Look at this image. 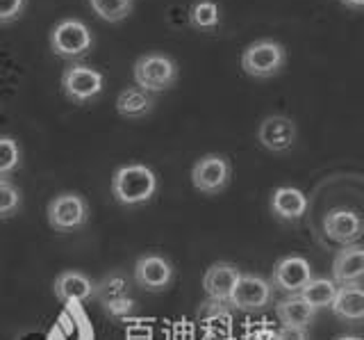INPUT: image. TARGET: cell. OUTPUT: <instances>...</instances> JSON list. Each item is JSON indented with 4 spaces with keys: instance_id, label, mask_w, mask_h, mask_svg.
<instances>
[{
    "instance_id": "cell-28",
    "label": "cell",
    "mask_w": 364,
    "mask_h": 340,
    "mask_svg": "<svg viewBox=\"0 0 364 340\" xmlns=\"http://www.w3.org/2000/svg\"><path fill=\"white\" fill-rule=\"evenodd\" d=\"M276 340H307V329L301 326H280L276 331Z\"/></svg>"
},
{
    "instance_id": "cell-29",
    "label": "cell",
    "mask_w": 364,
    "mask_h": 340,
    "mask_svg": "<svg viewBox=\"0 0 364 340\" xmlns=\"http://www.w3.org/2000/svg\"><path fill=\"white\" fill-rule=\"evenodd\" d=\"M248 340H276V331L273 329H267V326H259L255 329V334H250Z\"/></svg>"
},
{
    "instance_id": "cell-20",
    "label": "cell",
    "mask_w": 364,
    "mask_h": 340,
    "mask_svg": "<svg viewBox=\"0 0 364 340\" xmlns=\"http://www.w3.org/2000/svg\"><path fill=\"white\" fill-rule=\"evenodd\" d=\"M335 292H337V286H335V281L333 279H310L305 283V286L301 288L299 292V297L305 302V304H310L314 311L318 309H326V306L333 304V297H335Z\"/></svg>"
},
{
    "instance_id": "cell-16",
    "label": "cell",
    "mask_w": 364,
    "mask_h": 340,
    "mask_svg": "<svg viewBox=\"0 0 364 340\" xmlns=\"http://www.w3.org/2000/svg\"><path fill=\"white\" fill-rule=\"evenodd\" d=\"M271 212L282 222H299L307 212V197L299 187L280 185L271 195Z\"/></svg>"
},
{
    "instance_id": "cell-25",
    "label": "cell",
    "mask_w": 364,
    "mask_h": 340,
    "mask_svg": "<svg viewBox=\"0 0 364 340\" xmlns=\"http://www.w3.org/2000/svg\"><path fill=\"white\" fill-rule=\"evenodd\" d=\"M98 292H100L102 302H112V299L125 297V294H128V281H125L121 274H109L98 286Z\"/></svg>"
},
{
    "instance_id": "cell-13",
    "label": "cell",
    "mask_w": 364,
    "mask_h": 340,
    "mask_svg": "<svg viewBox=\"0 0 364 340\" xmlns=\"http://www.w3.org/2000/svg\"><path fill=\"white\" fill-rule=\"evenodd\" d=\"M364 277V247L360 242L339 249L333 260L335 286H355Z\"/></svg>"
},
{
    "instance_id": "cell-15",
    "label": "cell",
    "mask_w": 364,
    "mask_h": 340,
    "mask_svg": "<svg viewBox=\"0 0 364 340\" xmlns=\"http://www.w3.org/2000/svg\"><path fill=\"white\" fill-rule=\"evenodd\" d=\"M53 292L60 302L66 304H77V302H87L91 294L96 292L94 281H91L82 272H62L57 274L53 281Z\"/></svg>"
},
{
    "instance_id": "cell-21",
    "label": "cell",
    "mask_w": 364,
    "mask_h": 340,
    "mask_svg": "<svg viewBox=\"0 0 364 340\" xmlns=\"http://www.w3.org/2000/svg\"><path fill=\"white\" fill-rule=\"evenodd\" d=\"M87 3L91 12L107 24H121L132 14L134 7V0H87Z\"/></svg>"
},
{
    "instance_id": "cell-2",
    "label": "cell",
    "mask_w": 364,
    "mask_h": 340,
    "mask_svg": "<svg viewBox=\"0 0 364 340\" xmlns=\"http://www.w3.org/2000/svg\"><path fill=\"white\" fill-rule=\"evenodd\" d=\"M134 83L139 89L148 94H159L166 92L176 85L178 81V64L162 53H148L136 58L132 66Z\"/></svg>"
},
{
    "instance_id": "cell-19",
    "label": "cell",
    "mask_w": 364,
    "mask_h": 340,
    "mask_svg": "<svg viewBox=\"0 0 364 340\" xmlns=\"http://www.w3.org/2000/svg\"><path fill=\"white\" fill-rule=\"evenodd\" d=\"M314 309L310 304H305L299 294H291V297L278 302L276 306V315L278 320L282 322V326H301L307 329L310 322L314 320Z\"/></svg>"
},
{
    "instance_id": "cell-24",
    "label": "cell",
    "mask_w": 364,
    "mask_h": 340,
    "mask_svg": "<svg viewBox=\"0 0 364 340\" xmlns=\"http://www.w3.org/2000/svg\"><path fill=\"white\" fill-rule=\"evenodd\" d=\"M23 203L21 190L7 178H0V220H9L18 212Z\"/></svg>"
},
{
    "instance_id": "cell-9",
    "label": "cell",
    "mask_w": 364,
    "mask_h": 340,
    "mask_svg": "<svg viewBox=\"0 0 364 340\" xmlns=\"http://www.w3.org/2000/svg\"><path fill=\"white\" fill-rule=\"evenodd\" d=\"M273 297V286L262 277L242 274L237 279V286L232 288L228 304H232L239 311H257L264 309Z\"/></svg>"
},
{
    "instance_id": "cell-26",
    "label": "cell",
    "mask_w": 364,
    "mask_h": 340,
    "mask_svg": "<svg viewBox=\"0 0 364 340\" xmlns=\"http://www.w3.org/2000/svg\"><path fill=\"white\" fill-rule=\"evenodd\" d=\"M28 0H0V24H11L26 12Z\"/></svg>"
},
{
    "instance_id": "cell-22",
    "label": "cell",
    "mask_w": 364,
    "mask_h": 340,
    "mask_svg": "<svg viewBox=\"0 0 364 340\" xmlns=\"http://www.w3.org/2000/svg\"><path fill=\"white\" fill-rule=\"evenodd\" d=\"M189 24L196 30H214L221 24V9L214 0H198L189 9Z\"/></svg>"
},
{
    "instance_id": "cell-6",
    "label": "cell",
    "mask_w": 364,
    "mask_h": 340,
    "mask_svg": "<svg viewBox=\"0 0 364 340\" xmlns=\"http://www.w3.org/2000/svg\"><path fill=\"white\" fill-rule=\"evenodd\" d=\"M46 215H48V224L53 231L71 233L82 229L89 222V203L77 192H62V195L50 199Z\"/></svg>"
},
{
    "instance_id": "cell-5",
    "label": "cell",
    "mask_w": 364,
    "mask_h": 340,
    "mask_svg": "<svg viewBox=\"0 0 364 340\" xmlns=\"http://www.w3.org/2000/svg\"><path fill=\"white\" fill-rule=\"evenodd\" d=\"M105 76L89 64H71L62 73V92L75 105H85L102 94Z\"/></svg>"
},
{
    "instance_id": "cell-7",
    "label": "cell",
    "mask_w": 364,
    "mask_h": 340,
    "mask_svg": "<svg viewBox=\"0 0 364 340\" xmlns=\"http://www.w3.org/2000/svg\"><path fill=\"white\" fill-rule=\"evenodd\" d=\"M232 176L230 160L221 153H208L203 155L196 165L191 167V185L200 195H219L221 190L228 187Z\"/></svg>"
},
{
    "instance_id": "cell-17",
    "label": "cell",
    "mask_w": 364,
    "mask_h": 340,
    "mask_svg": "<svg viewBox=\"0 0 364 340\" xmlns=\"http://www.w3.org/2000/svg\"><path fill=\"white\" fill-rule=\"evenodd\" d=\"M330 309H333V313L339 317V320L360 322L364 317V290L360 283H355V286L337 288Z\"/></svg>"
},
{
    "instance_id": "cell-12",
    "label": "cell",
    "mask_w": 364,
    "mask_h": 340,
    "mask_svg": "<svg viewBox=\"0 0 364 340\" xmlns=\"http://www.w3.org/2000/svg\"><path fill=\"white\" fill-rule=\"evenodd\" d=\"M312 279V267L303 256H284L273 267V286L287 294H299L301 288Z\"/></svg>"
},
{
    "instance_id": "cell-10",
    "label": "cell",
    "mask_w": 364,
    "mask_h": 340,
    "mask_svg": "<svg viewBox=\"0 0 364 340\" xmlns=\"http://www.w3.org/2000/svg\"><path fill=\"white\" fill-rule=\"evenodd\" d=\"M257 140L271 153H284L296 144V123L284 115H269L257 128Z\"/></svg>"
},
{
    "instance_id": "cell-8",
    "label": "cell",
    "mask_w": 364,
    "mask_h": 340,
    "mask_svg": "<svg viewBox=\"0 0 364 340\" xmlns=\"http://www.w3.org/2000/svg\"><path fill=\"white\" fill-rule=\"evenodd\" d=\"M134 281L146 292H164L173 281V265L159 254H146L134 263Z\"/></svg>"
},
{
    "instance_id": "cell-23",
    "label": "cell",
    "mask_w": 364,
    "mask_h": 340,
    "mask_svg": "<svg viewBox=\"0 0 364 340\" xmlns=\"http://www.w3.org/2000/svg\"><path fill=\"white\" fill-rule=\"evenodd\" d=\"M21 165V149L18 142L0 135V178H7L9 174H14Z\"/></svg>"
},
{
    "instance_id": "cell-11",
    "label": "cell",
    "mask_w": 364,
    "mask_h": 340,
    "mask_svg": "<svg viewBox=\"0 0 364 340\" xmlns=\"http://www.w3.org/2000/svg\"><path fill=\"white\" fill-rule=\"evenodd\" d=\"M323 231L333 242L348 247L360 242V237L364 233V224L358 212L346 208H335L323 217Z\"/></svg>"
},
{
    "instance_id": "cell-14",
    "label": "cell",
    "mask_w": 364,
    "mask_h": 340,
    "mask_svg": "<svg viewBox=\"0 0 364 340\" xmlns=\"http://www.w3.org/2000/svg\"><path fill=\"white\" fill-rule=\"evenodd\" d=\"M242 277V272L235 263H214L205 269L203 274V288L205 294L212 302H223L228 304V297H230L232 288L237 286V279Z\"/></svg>"
},
{
    "instance_id": "cell-27",
    "label": "cell",
    "mask_w": 364,
    "mask_h": 340,
    "mask_svg": "<svg viewBox=\"0 0 364 340\" xmlns=\"http://www.w3.org/2000/svg\"><path fill=\"white\" fill-rule=\"evenodd\" d=\"M102 304H105V311L114 317H125L134 309V302L128 297V294H125V297H119V299H112V302H102Z\"/></svg>"
},
{
    "instance_id": "cell-31",
    "label": "cell",
    "mask_w": 364,
    "mask_h": 340,
    "mask_svg": "<svg viewBox=\"0 0 364 340\" xmlns=\"http://www.w3.org/2000/svg\"><path fill=\"white\" fill-rule=\"evenodd\" d=\"M337 340H362L360 336H339Z\"/></svg>"
},
{
    "instance_id": "cell-18",
    "label": "cell",
    "mask_w": 364,
    "mask_h": 340,
    "mask_svg": "<svg viewBox=\"0 0 364 340\" xmlns=\"http://www.w3.org/2000/svg\"><path fill=\"white\" fill-rule=\"evenodd\" d=\"M117 112L123 119H144L146 115H151L155 108L153 94L144 92L139 87H128L117 96Z\"/></svg>"
},
{
    "instance_id": "cell-1",
    "label": "cell",
    "mask_w": 364,
    "mask_h": 340,
    "mask_svg": "<svg viewBox=\"0 0 364 340\" xmlns=\"http://www.w3.org/2000/svg\"><path fill=\"white\" fill-rule=\"evenodd\" d=\"M157 192V176L146 165H123L112 176V195L121 206H141Z\"/></svg>"
},
{
    "instance_id": "cell-4",
    "label": "cell",
    "mask_w": 364,
    "mask_h": 340,
    "mask_svg": "<svg viewBox=\"0 0 364 340\" xmlns=\"http://www.w3.org/2000/svg\"><path fill=\"white\" fill-rule=\"evenodd\" d=\"M94 46V35L89 26L80 19H62L50 30V51L57 58L75 60L87 55Z\"/></svg>"
},
{
    "instance_id": "cell-3",
    "label": "cell",
    "mask_w": 364,
    "mask_h": 340,
    "mask_svg": "<svg viewBox=\"0 0 364 340\" xmlns=\"http://www.w3.org/2000/svg\"><path fill=\"white\" fill-rule=\"evenodd\" d=\"M284 62H287V51L276 39H257L250 41L242 51V69L246 76L264 81L273 78L282 71Z\"/></svg>"
},
{
    "instance_id": "cell-30",
    "label": "cell",
    "mask_w": 364,
    "mask_h": 340,
    "mask_svg": "<svg viewBox=\"0 0 364 340\" xmlns=\"http://www.w3.org/2000/svg\"><path fill=\"white\" fill-rule=\"evenodd\" d=\"M339 3L348 9H362L364 7V0H339Z\"/></svg>"
}]
</instances>
